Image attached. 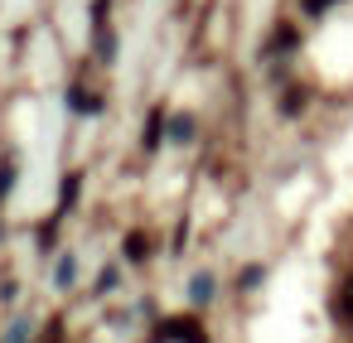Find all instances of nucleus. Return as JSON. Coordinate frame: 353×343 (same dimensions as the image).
<instances>
[{"label":"nucleus","mask_w":353,"mask_h":343,"mask_svg":"<svg viewBox=\"0 0 353 343\" xmlns=\"http://www.w3.org/2000/svg\"><path fill=\"white\" fill-rule=\"evenodd\" d=\"M339 304H343V319H353V280L343 285V300H339Z\"/></svg>","instance_id":"f257e3e1"},{"label":"nucleus","mask_w":353,"mask_h":343,"mask_svg":"<svg viewBox=\"0 0 353 343\" xmlns=\"http://www.w3.org/2000/svg\"><path fill=\"white\" fill-rule=\"evenodd\" d=\"M305 6H310V10H329V6H334V0H305Z\"/></svg>","instance_id":"f03ea898"}]
</instances>
